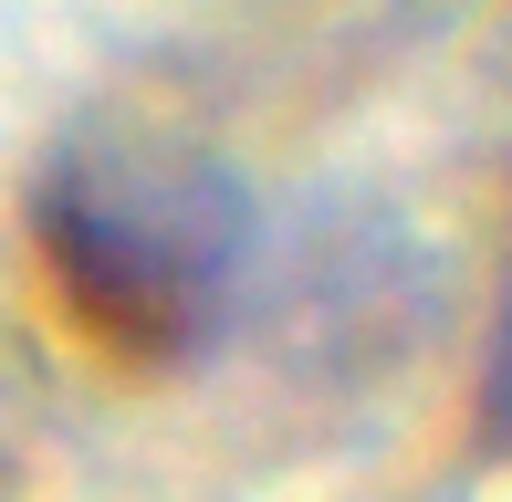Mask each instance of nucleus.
<instances>
[{"label": "nucleus", "instance_id": "obj_1", "mask_svg": "<svg viewBox=\"0 0 512 502\" xmlns=\"http://www.w3.org/2000/svg\"><path fill=\"white\" fill-rule=\"evenodd\" d=\"M32 251L63 314L126 367H168L220 325L241 210L189 157L157 147H74L32 189Z\"/></svg>", "mask_w": 512, "mask_h": 502}, {"label": "nucleus", "instance_id": "obj_2", "mask_svg": "<svg viewBox=\"0 0 512 502\" xmlns=\"http://www.w3.org/2000/svg\"><path fill=\"white\" fill-rule=\"evenodd\" d=\"M481 419L512 450V251H502V304H492V356H481Z\"/></svg>", "mask_w": 512, "mask_h": 502}]
</instances>
